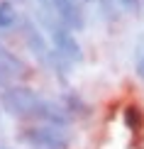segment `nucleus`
<instances>
[{
  "label": "nucleus",
  "instance_id": "8",
  "mask_svg": "<svg viewBox=\"0 0 144 149\" xmlns=\"http://www.w3.org/2000/svg\"><path fill=\"white\" fill-rule=\"evenodd\" d=\"M20 12H17L12 0H0V32H12L20 24Z\"/></svg>",
  "mask_w": 144,
  "mask_h": 149
},
{
  "label": "nucleus",
  "instance_id": "14",
  "mask_svg": "<svg viewBox=\"0 0 144 149\" xmlns=\"http://www.w3.org/2000/svg\"><path fill=\"white\" fill-rule=\"evenodd\" d=\"M81 3H95V0H81Z\"/></svg>",
  "mask_w": 144,
  "mask_h": 149
},
{
  "label": "nucleus",
  "instance_id": "7",
  "mask_svg": "<svg viewBox=\"0 0 144 149\" xmlns=\"http://www.w3.org/2000/svg\"><path fill=\"white\" fill-rule=\"evenodd\" d=\"M0 69L10 76V81H20V78H24V76L29 73L27 64H24L15 52H10L3 42H0Z\"/></svg>",
  "mask_w": 144,
  "mask_h": 149
},
{
  "label": "nucleus",
  "instance_id": "3",
  "mask_svg": "<svg viewBox=\"0 0 144 149\" xmlns=\"http://www.w3.org/2000/svg\"><path fill=\"white\" fill-rule=\"evenodd\" d=\"M20 137L34 149H68V144H71V134L66 132V127L44 125V122L22 130Z\"/></svg>",
  "mask_w": 144,
  "mask_h": 149
},
{
  "label": "nucleus",
  "instance_id": "2",
  "mask_svg": "<svg viewBox=\"0 0 144 149\" xmlns=\"http://www.w3.org/2000/svg\"><path fill=\"white\" fill-rule=\"evenodd\" d=\"M42 103V95L29 86H8L3 88V95H0V105L3 110L12 117H32Z\"/></svg>",
  "mask_w": 144,
  "mask_h": 149
},
{
  "label": "nucleus",
  "instance_id": "6",
  "mask_svg": "<svg viewBox=\"0 0 144 149\" xmlns=\"http://www.w3.org/2000/svg\"><path fill=\"white\" fill-rule=\"evenodd\" d=\"M34 120L44 122V125L66 127L68 122H71V115L66 113V108H64L61 103H56V100H47V98H42L39 108H37V113H34Z\"/></svg>",
  "mask_w": 144,
  "mask_h": 149
},
{
  "label": "nucleus",
  "instance_id": "11",
  "mask_svg": "<svg viewBox=\"0 0 144 149\" xmlns=\"http://www.w3.org/2000/svg\"><path fill=\"white\" fill-rule=\"evenodd\" d=\"M117 3H120L125 10H134L137 8V0H117Z\"/></svg>",
  "mask_w": 144,
  "mask_h": 149
},
{
  "label": "nucleus",
  "instance_id": "16",
  "mask_svg": "<svg viewBox=\"0 0 144 149\" xmlns=\"http://www.w3.org/2000/svg\"><path fill=\"white\" fill-rule=\"evenodd\" d=\"M0 149H8V147H0Z\"/></svg>",
  "mask_w": 144,
  "mask_h": 149
},
{
  "label": "nucleus",
  "instance_id": "15",
  "mask_svg": "<svg viewBox=\"0 0 144 149\" xmlns=\"http://www.w3.org/2000/svg\"><path fill=\"white\" fill-rule=\"evenodd\" d=\"M12 3H15V0H12ZM17 3H22V0H17Z\"/></svg>",
  "mask_w": 144,
  "mask_h": 149
},
{
  "label": "nucleus",
  "instance_id": "12",
  "mask_svg": "<svg viewBox=\"0 0 144 149\" xmlns=\"http://www.w3.org/2000/svg\"><path fill=\"white\" fill-rule=\"evenodd\" d=\"M137 76H139V78L144 81V54H142V59L137 61Z\"/></svg>",
  "mask_w": 144,
  "mask_h": 149
},
{
  "label": "nucleus",
  "instance_id": "1",
  "mask_svg": "<svg viewBox=\"0 0 144 149\" xmlns=\"http://www.w3.org/2000/svg\"><path fill=\"white\" fill-rule=\"evenodd\" d=\"M39 20L44 24L47 34H49V42H51V49L59 56H64L68 64H78V61H83V49H81L76 34L71 32L68 27H64L51 12H42L39 10Z\"/></svg>",
  "mask_w": 144,
  "mask_h": 149
},
{
  "label": "nucleus",
  "instance_id": "4",
  "mask_svg": "<svg viewBox=\"0 0 144 149\" xmlns=\"http://www.w3.org/2000/svg\"><path fill=\"white\" fill-rule=\"evenodd\" d=\"M17 29L22 32V39H24V44H27V49L32 52V56L37 61H42V64H47L49 56H51V47H49L47 34L39 29V24H37L32 17H20Z\"/></svg>",
  "mask_w": 144,
  "mask_h": 149
},
{
  "label": "nucleus",
  "instance_id": "10",
  "mask_svg": "<svg viewBox=\"0 0 144 149\" xmlns=\"http://www.w3.org/2000/svg\"><path fill=\"white\" fill-rule=\"evenodd\" d=\"M8 86H12V81H10V76H8V73L0 69V88H8Z\"/></svg>",
  "mask_w": 144,
  "mask_h": 149
},
{
  "label": "nucleus",
  "instance_id": "5",
  "mask_svg": "<svg viewBox=\"0 0 144 149\" xmlns=\"http://www.w3.org/2000/svg\"><path fill=\"white\" fill-rule=\"evenodd\" d=\"M49 10L71 32H81L86 27V12L81 0H49Z\"/></svg>",
  "mask_w": 144,
  "mask_h": 149
},
{
  "label": "nucleus",
  "instance_id": "13",
  "mask_svg": "<svg viewBox=\"0 0 144 149\" xmlns=\"http://www.w3.org/2000/svg\"><path fill=\"white\" fill-rule=\"evenodd\" d=\"M37 5H39L42 12H51V10H49V0H37Z\"/></svg>",
  "mask_w": 144,
  "mask_h": 149
},
{
  "label": "nucleus",
  "instance_id": "9",
  "mask_svg": "<svg viewBox=\"0 0 144 149\" xmlns=\"http://www.w3.org/2000/svg\"><path fill=\"white\" fill-rule=\"evenodd\" d=\"M125 125H127L129 130H139L142 127V113H139V108L129 105V108L125 110Z\"/></svg>",
  "mask_w": 144,
  "mask_h": 149
}]
</instances>
